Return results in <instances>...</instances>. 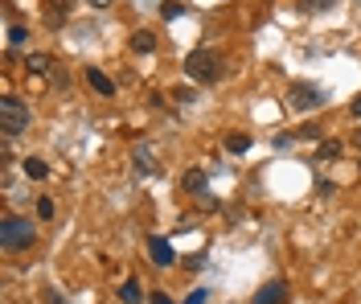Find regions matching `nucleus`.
Returning <instances> with one entry per match:
<instances>
[{"instance_id":"1","label":"nucleus","mask_w":361,"mask_h":304,"mask_svg":"<svg viewBox=\"0 0 361 304\" xmlns=\"http://www.w3.org/2000/svg\"><path fill=\"white\" fill-rule=\"evenodd\" d=\"M185 74L193 78V82H222V74H226V58L218 54V49H193L189 58H185Z\"/></svg>"},{"instance_id":"2","label":"nucleus","mask_w":361,"mask_h":304,"mask_svg":"<svg viewBox=\"0 0 361 304\" xmlns=\"http://www.w3.org/2000/svg\"><path fill=\"white\" fill-rule=\"evenodd\" d=\"M33 239H37V231L29 218H16V214L0 218V247L4 251H25V247H33Z\"/></svg>"},{"instance_id":"3","label":"nucleus","mask_w":361,"mask_h":304,"mask_svg":"<svg viewBox=\"0 0 361 304\" xmlns=\"http://www.w3.org/2000/svg\"><path fill=\"white\" fill-rule=\"evenodd\" d=\"M0 132L8 140L21 136V132H29V107H25V99H16V95L0 99Z\"/></svg>"},{"instance_id":"4","label":"nucleus","mask_w":361,"mask_h":304,"mask_svg":"<svg viewBox=\"0 0 361 304\" xmlns=\"http://www.w3.org/2000/svg\"><path fill=\"white\" fill-rule=\"evenodd\" d=\"M325 103H329V91L316 86V82H292L288 86V107L292 111H316Z\"/></svg>"},{"instance_id":"5","label":"nucleus","mask_w":361,"mask_h":304,"mask_svg":"<svg viewBox=\"0 0 361 304\" xmlns=\"http://www.w3.org/2000/svg\"><path fill=\"white\" fill-rule=\"evenodd\" d=\"M251 304H288V284H284V280H267V284L255 292Z\"/></svg>"},{"instance_id":"6","label":"nucleus","mask_w":361,"mask_h":304,"mask_svg":"<svg viewBox=\"0 0 361 304\" xmlns=\"http://www.w3.org/2000/svg\"><path fill=\"white\" fill-rule=\"evenodd\" d=\"M148 255H152L156 268H173V264H177V255H173V247H169L164 239H148Z\"/></svg>"},{"instance_id":"7","label":"nucleus","mask_w":361,"mask_h":304,"mask_svg":"<svg viewBox=\"0 0 361 304\" xmlns=\"http://www.w3.org/2000/svg\"><path fill=\"white\" fill-rule=\"evenodd\" d=\"M132 165H136L140 173H152V169H156V148H152V144H136Z\"/></svg>"},{"instance_id":"8","label":"nucleus","mask_w":361,"mask_h":304,"mask_svg":"<svg viewBox=\"0 0 361 304\" xmlns=\"http://www.w3.org/2000/svg\"><path fill=\"white\" fill-rule=\"evenodd\" d=\"M74 4H78V0H49V4H45V21H49V25H62Z\"/></svg>"},{"instance_id":"9","label":"nucleus","mask_w":361,"mask_h":304,"mask_svg":"<svg viewBox=\"0 0 361 304\" xmlns=\"http://www.w3.org/2000/svg\"><path fill=\"white\" fill-rule=\"evenodd\" d=\"M86 82H90L99 95H115V82H111V78H107L99 66H86Z\"/></svg>"},{"instance_id":"10","label":"nucleus","mask_w":361,"mask_h":304,"mask_svg":"<svg viewBox=\"0 0 361 304\" xmlns=\"http://www.w3.org/2000/svg\"><path fill=\"white\" fill-rule=\"evenodd\" d=\"M21 173L33 177V181H45V177H49V165H45L41 156H25V161H21Z\"/></svg>"},{"instance_id":"11","label":"nucleus","mask_w":361,"mask_h":304,"mask_svg":"<svg viewBox=\"0 0 361 304\" xmlns=\"http://www.w3.org/2000/svg\"><path fill=\"white\" fill-rule=\"evenodd\" d=\"M181 185H185V194H206L210 177H206V169H189V173L181 177Z\"/></svg>"},{"instance_id":"12","label":"nucleus","mask_w":361,"mask_h":304,"mask_svg":"<svg viewBox=\"0 0 361 304\" xmlns=\"http://www.w3.org/2000/svg\"><path fill=\"white\" fill-rule=\"evenodd\" d=\"M144 301V292H140V280L136 276H127L123 284H119V304H140Z\"/></svg>"},{"instance_id":"13","label":"nucleus","mask_w":361,"mask_h":304,"mask_svg":"<svg viewBox=\"0 0 361 304\" xmlns=\"http://www.w3.org/2000/svg\"><path fill=\"white\" fill-rule=\"evenodd\" d=\"M345 152V144L341 140H321V148H316V165H325V161H337Z\"/></svg>"},{"instance_id":"14","label":"nucleus","mask_w":361,"mask_h":304,"mask_svg":"<svg viewBox=\"0 0 361 304\" xmlns=\"http://www.w3.org/2000/svg\"><path fill=\"white\" fill-rule=\"evenodd\" d=\"M132 49H136V54H152V49H156V33H148V29L132 33Z\"/></svg>"},{"instance_id":"15","label":"nucleus","mask_w":361,"mask_h":304,"mask_svg":"<svg viewBox=\"0 0 361 304\" xmlns=\"http://www.w3.org/2000/svg\"><path fill=\"white\" fill-rule=\"evenodd\" d=\"M25 66H29L33 74H49V70H53V58H49V54H29Z\"/></svg>"},{"instance_id":"16","label":"nucleus","mask_w":361,"mask_h":304,"mask_svg":"<svg viewBox=\"0 0 361 304\" xmlns=\"http://www.w3.org/2000/svg\"><path fill=\"white\" fill-rule=\"evenodd\" d=\"M25 41H29V29H25V25H12V29H8V45L16 49V45H25Z\"/></svg>"},{"instance_id":"17","label":"nucleus","mask_w":361,"mask_h":304,"mask_svg":"<svg viewBox=\"0 0 361 304\" xmlns=\"http://www.w3.org/2000/svg\"><path fill=\"white\" fill-rule=\"evenodd\" d=\"M247 148H251V136H242V132L226 140V152H247Z\"/></svg>"},{"instance_id":"18","label":"nucleus","mask_w":361,"mask_h":304,"mask_svg":"<svg viewBox=\"0 0 361 304\" xmlns=\"http://www.w3.org/2000/svg\"><path fill=\"white\" fill-rule=\"evenodd\" d=\"M37 218H53V198H37Z\"/></svg>"},{"instance_id":"19","label":"nucleus","mask_w":361,"mask_h":304,"mask_svg":"<svg viewBox=\"0 0 361 304\" xmlns=\"http://www.w3.org/2000/svg\"><path fill=\"white\" fill-rule=\"evenodd\" d=\"M296 136H304V140H321V136H325V132H321V128H316V124H304V128H300V132H296Z\"/></svg>"},{"instance_id":"20","label":"nucleus","mask_w":361,"mask_h":304,"mask_svg":"<svg viewBox=\"0 0 361 304\" xmlns=\"http://www.w3.org/2000/svg\"><path fill=\"white\" fill-rule=\"evenodd\" d=\"M333 4H337V0H304L308 12H321V8H333Z\"/></svg>"},{"instance_id":"21","label":"nucleus","mask_w":361,"mask_h":304,"mask_svg":"<svg viewBox=\"0 0 361 304\" xmlns=\"http://www.w3.org/2000/svg\"><path fill=\"white\" fill-rule=\"evenodd\" d=\"M160 12H164V21H177V16H181V12H185V8H181V4H164V8H160Z\"/></svg>"},{"instance_id":"22","label":"nucleus","mask_w":361,"mask_h":304,"mask_svg":"<svg viewBox=\"0 0 361 304\" xmlns=\"http://www.w3.org/2000/svg\"><path fill=\"white\" fill-rule=\"evenodd\" d=\"M173 99H181V103H193V99H197V95H193V91H189V86H177V91H173Z\"/></svg>"},{"instance_id":"23","label":"nucleus","mask_w":361,"mask_h":304,"mask_svg":"<svg viewBox=\"0 0 361 304\" xmlns=\"http://www.w3.org/2000/svg\"><path fill=\"white\" fill-rule=\"evenodd\" d=\"M206 296H210L206 288H193V296H189V301H185V304H206Z\"/></svg>"},{"instance_id":"24","label":"nucleus","mask_w":361,"mask_h":304,"mask_svg":"<svg viewBox=\"0 0 361 304\" xmlns=\"http://www.w3.org/2000/svg\"><path fill=\"white\" fill-rule=\"evenodd\" d=\"M148 301H152V304H173V301H169V292H152Z\"/></svg>"},{"instance_id":"25","label":"nucleus","mask_w":361,"mask_h":304,"mask_svg":"<svg viewBox=\"0 0 361 304\" xmlns=\"http://www.w3.org/2000/svg\"><path fill=\"white\" fill-rule=\"evenodd\" d=\"M86 4H90V8H99V12H103V8H111V0H86Z\"/></svg>"},{"instance_id":"26","label":"nucleus","mask_w":361,"mask_h":304,"mask_svg":"<svg viewBox=\"0 0 361 304\" xmlns=\"http://www.w3.org/2000/svg\"><path fill=\"white\" fill-rule=\"evenodd\" d=\"M349 111H353V115H361V95L353 99V103H349Z\"/></svg>"},{"instance_id":"27","label":"nucleus","mask_w":361,"mask_h":304,"mask_svg":"<svg viewBox=\"0 0 361 304\" xmlns=\"http://www.w3.org/2000/svg\"><path fill=\"white\" fill-rule=\"evenodd\" d=\"M353 144H358V148H361V128H358V136H353Z\"/></svg>"}]
</instances>
